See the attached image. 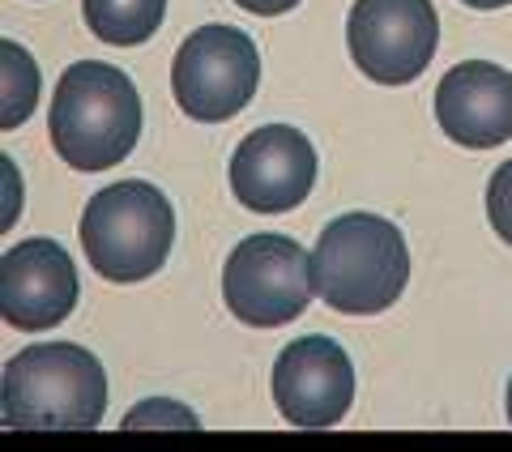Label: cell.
Returning a JSON list of instances; mask_svg holds the SVG:
<instances>
[{
    "mask_svg": "<svg viewBox=\"0 0 512 452\" xmlns=\"http://www.w3.org/2000/svg\"><path fill=\"white\" fill-rule=\"evenodd\" d=\"M47 137L73 171L124 163L141 137V94L133 77L103 60L69 64L52 90Z\"/></svg>",
    "mask_w": 512,
    "mask_h": 452,
    "instance_id": "obj_1",
    "label": "cell"
},
{
    "mask_svg": "<svg viewBox=\"0 0 512 452\" xmlns=\"http://www.w3.org/2000/svg\"><path fill=\"white\" fill-rule=\"evenodd\" d=\"M103 410V363L73 342L26 346L0 371V423L9 431H90Z\"/></svg>",
    "mask_w": 512,
    "mask_h": 452,
    "instance_id": "obj_2",
    "label": "cell"
},
{
    "mask_svg": "<svg viewBox=\"0 0 512 452\" xmlns=\"http://www.w3.org/2000/svg\"><path fill=\"white\" fill-rule=\"evenodd\" d=\"M410 252L397 222L380 214H342L312 248V286L342 316H376L402 299Z\"/></svg>",
    "mask_w": 512,
    "mask_h": 452,
    "instance_id": "obj_3",
    "label": "cell"
},
{
    "mask_svg": "<svg viewBox=\"0 0 512 452\" xmlns=\"http://www.w3.org/2000/svg\"><path fill=\"white\" fill-rule=\"evenodd\" d=\"M77 235L99 278L120 286L146 282L167 265L175 244V209L150 180H120L86 201Z\"/></svg>",
    "mask_w": 512,
    "mask_h": 452,
    "instance_id": "obj_4",
    "label": "cell"
},
{
    "mask_svg": "<svg viewBox=\"0 0 512 452\" xmlns=\"http://www.w3.org/2000/svg\"><path fill=\"white\" fill-rule=\"evenodd\" d=\"M261 86V52L239 26H201L171 60V90L188 120L222 124L239 116Z\"/></svg>",
    "mask_w": 512,
    "mask_h": 452,
    "instance_id": "obj_5",
    "label": "cell"
},
{
    "mask_svg": "<svg viewBox=\"0 0 512 452\" xmlns=\"http://www.w3.org/2000/svg\"><path fill=\"white\" fill-rule=\"evenodd\" d=\"M312 256L291 235H248L222 265V299L252 329H278L312 303Z\"/></svg>",
    "mask_w": 512,
    "mask_h": 452,
    "instance_id": "obj_6",
    "label": "cell"
},
{
    "mask_svg": "<svg viewBox=\"0 0 512 452\" xmlns=\"http://www.w3.org/2000/svg\"><path fill=\"white\" fill-rule=\"evenodd\" d=\"M440 18L431 0H355L346 18V47L376 86H406L436 56Z\"/></svg>",
    "mask_w": 512,
    "mask_h": 452,
    "instance_id": "obj_7",
    "label": "cell"
},
{
    "mask_svg": "<svg viewBox=\"0 0 512 452\" xmlns=\"http://www.w3.org/2000/svg\"><path fill=\"white\" fill-rule=\"evenodd\" d=\"M274 401L286 423L303 431L342 423L355 401V363L325 333L299 337L274 359Z\"/></svg>",
    "mask_w": 512,
    "mask_h": 452,
    "instance_id": "obj_8",
    "label": "cell"
},
{
    "mask_svg": "<svg viewBox=\"0 0 512 452\" xmlns=\"http://www.w3.org/2000/svg\"><path fill=\"white\" fill-rule=\"evenodd\" d=\"M231 192L252 214H291L316 184V150L291 124H265L231 154Z\"/></svg>",
    "mask_w": 512,
    "mask_h": 452,
    "instance_id": "obj_9",
    "label": "cell"
},
{
    "mask_svg": "<svg viewBox=\"0 0 512 452\" xmlns=\"http://www.w3.org/2000/svg\"><path fill=\"white\" fill-rule=\"evenodd\" d=\"M77 308V265L56 239H22L0 256V316L39 333Z\"/></svg>",
    "mask_w": 512,
    "mask_h": 452,
    "instance_id": "obj_10",
    "label": "cell"
},
{
    "mask_svg": "<svg viewBox=\"0 0 512 452\" xmlns=\"http://www.w3.org/2000/svg\"><path fill=\"white\" fill-rule=\"evenodd\" d=\"M436 120L448 141L491 150L512 137V73L491 60H461L436 86Z\"/></svg>",
    "mask_w": 512,
    "mask_h": 452,
    "instance_id": "obj_11",
    "label": "cell"
},
{
    "mask_svg": "<svg viewBox=\"0 0 512 452\" xmlns=\"http://www.w3.org/2000/svg\"><path fill=\"white\" fill-rule=\"evenodd\" d=\"M90 35L107 47H137L163 26L167 0H82Z\"/></svg>",
    "mask_w": 512,
    "mask_h": 452,
    "instance_id": "obj_12",
    "label": "cell"
},
{
    "mask_svg": "<svg viewBox=\"0 0 512 452\" xmlns=\"http://www.w3.org/2000/svg\"><path fill=\"white\" fill-rule=\"evenodd\" d=\"M0 124L5 128H18L30 111H35V99H39V69L30 52L22 43L13 39H0Z\"/></svg>",
    "mask_w": 512,
    "mask_h": 452,
    "instance_id": "obj_13",
    "label": "cell"
},
{
    "mask_svg": "<svg viewBox=\"0 0 512 452\" xmlns=\"http://www.w3.org/2000/svg\"><path fill=\"white\" fill-rule=\"evenodd\" d=\"M146 427H175V431H197L201 418L192 414L188 406H180V401H167V397H150L141 401V406L128 410L124 418V431H146Z\"/></svg>",
    "mask_w": 512,
    "mask_h": 452,
    "instance_id": "obj_14",
    "label": "cell"
},
{
    "mask_svg": "<svg viewBox=\"0 0 512 452\" xmlns=\"http://www.w3.org/2000/svg\"><path fill=\"white\" fill-rule=\"evenodd\" d=\"M487 218L495 226V235L512 248V158L504 167H495L491 184H487Z\"/></svg>",
    "mask_w": 512,
    "mask_h": 452,
    "instance_id": "obj_15",
    "label": "cell"
},
{
    "mask_svg": "<svg viewBox=\"0 0 512 452\" xmlns=\"http://www.w3.org/2000/svg\"><path fill=\"white\" fill-rule=\"evenodd\" d=\"M244 13H256V18H278V13H291L299 0H235Z\"/></svg>",
    "mask_w": 512,
    "mask_h": 452,
    "instance_id": "obj_16",
    "label": "cell"
},
{
    "mask_svg": "<svg viewBox=\"0 0 512 452\" xmlns=\"http://www.w3.org/2000/svg\"><path fill=\"white\" fill-rule=\"evenodd\" d=\"M461 5H470V9H504V5H512V0H461Z\"/></svg>",
    "mask_w": 512,
    "mask_h": 452,
    "instance_id": "obj_17",
    "label": "cell"
},
{
    "mask_svg": "<svg viewBox=\"0 0 512 452\" xmlns=\"http://www.w3.org/2000/svg\"><path fill=\"white\" fill-rule=\"evenodd\" d=\"M508 423H512V380H508Z\"/></svg>",
    "mask_w": 512,
    "mask_h": 452,
    "instance_id": "obj_18",
    "label": "cell"
}]
</instances>
